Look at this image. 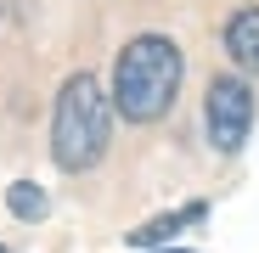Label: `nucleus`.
<instances>
[{"label": "nucleus", "instance_id": "39448f33", "mask_svg": "<svg viewBox=\"0 0 259 253\" xmlns=\"http://www.w3.org/2000/svg\"><path fill=\"white\" fill-rule=\"evenodd\" d=\"M208 220V203H186V208H175V214H163V220H147L141 231H130V247H141V253H152V247H163L175 231H186V225H203Z\"/></svg>", "mask_w": 259, "mask_h": 253}, {"label": "nucleus", "instance_id": "0eeeda50", "mask_svg": "<svg viewBox=\"0 0 259 253\" xmlns=\"http://www.w3.org/2000/svg\"><path fill=\"white\" fill-rule=\"evenodd\" d=\"M0 253H12V247H0Z\"/></svg>", "mask_w": 259, "mask_h": 253}, {"label": "nucleus", "instance_id": "423d86ee", "mask_svg": "<svg viewBox=\"0 0 259 253\" xmlns=\"http://www.w3.org/2000/svg\"><path fill=\"white\" fill-rule=\"evenodd\" d=\"M6 208H12L17 220H28V225H34V220H46V214H51V197L39 191L34 180H17V186L6 191Z\"/></svg>", "mask_w": 259, "mask_h": 253}, {"label": "nucleus", "instance_id": "7ed1b4c3", "mask_svg": "<svg viewBox=\"0 0 259 253\" xmlns=\"http://www.w3.org/2000/svg\"><path fill=\"white\" fill-rule=\"evenodd\" d=\"M203 124H208L214 152H237L248 141V130H253V90H248V79H237V73L214 79L208 102H203Z\"/></svg>", "mask_w": 259, "mask_h": 253}, {"label": "nucleus", "instance_id": "f03ea898", "mask_svg": "<svg viewBox=\"0 0 259 253\" xmlns=\"http://www.w3.org/2000/svg\"><path fill=\"white\" fill-rule=\"evenodd\" d=\"M113 141V102L102 90L96 73H73L57 90V113H51V158L68 175H84L107 158Z\"/></svg>", "mask_w": 259, "mask_h": 253}, {"label": "nucleus", "instance_id": "f257e3e1", "mask_svg": "<svg viewBox=\"0 0 259 253\" xmlns=\"http://www.w3.org/2000/svg\"><path fill=\"white\" fill-rule=\"evenodd\" d=\"M181 45L163 34H141L118 51V68H113V113H124L130 124H152L175 107V90H181Z\"/></svg>", "mask_w": 259, "mask_h": 253}, {"label": "nucleus", "instance_id": "20e7f679", "mask_svg": "<svg viewBox=\"0 0 259 253\" xmlns=\"http://www.w3.org/2000/svg\"><path fill=\"white\" fill-rule=\"evenodd\" d=\"M226 57H231L242 73H259V6H242V12L226 23Z\"/></svg>", "mask_w": 259, "mask_h": 253}]
</instances>
